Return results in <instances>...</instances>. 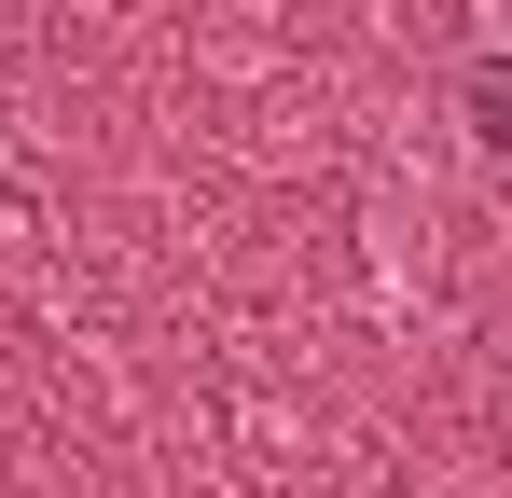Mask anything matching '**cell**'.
<instances>
[{
	"label": "cell",
	"mask_w": 512,
	"mask_h": 498,
	"mask_svg": "<svg viewBox=\"0 0 512 498\" xmlns=\"http://www.w3.org/2000/svg\"><path fill=\"white\" fill-rule=\"evenodd\" d=\"M471 111H485V139L512 153V56H485V70H471Z\"/></svg>",
	"instance_id": "cell-1"
}]
</instances>
